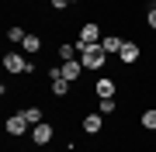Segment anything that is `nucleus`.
I'll return each instance as SVG.
<instances>
[{
	"label": "nucleus",
	"instance_id": "6ab92c4d",
	"mask_svg": "<svg viewBox=\"0 0 156 152\" xmlns=\"http://www.w3.org/2000/svg\"><path fill=\"white\" fill-rule=\"evenodd\" d=\"M52 7H56V11H62V7H69V0H49Z\"/></svg>",
	"mask_w": 156,
	"mask_h": 152
},
{
	"label": "nucleus",
	"instance_id": "6e6552de",
	"mask_svg": "<svg viewBox=\"0 0 156 152\" xmlns=\"http://www.w3.org/2000/svg\"><path fill=\"white\" fill-rule=\"evenodd\" d=\"M122 45H125V38H118V35H104V38H101V49H104L108 56H118Z\"/></svg>",
	"mask_w": 156,
	"mask_h": 152
},
{
	"label": "nucleus",
	"instance_id": "dca6fc26",
	"mask_svg": "<svg viewBox=\"0 0 156 152\" xmlns=\"http://www.w3.org/2000/svg\"><path fill=\"white\" fill-rule=\"evenodd\" d=\"M49 86H52V93H56V97H66V93H69V79H62V76H59V79H52Z\"/></svg>",
	"mask_w": 156,
	"mask_h": 152
},
{
	"label": "nucleus",
	"instance_id": "1a4fd4ad",
	"mask_svg": "<svg viewBox=\"0 0 156 152\" xmlns=\"http://www.w3.org/2000/svg\"><path fill=\"white\" fill-rule=\"evenodd\" d=\"M83 131H87V135L104 131V114H87V118H83Z\"/></svg>",
	"mask_w": 156,
	"mask_h": 152
},
{
	"label": "nucleus",
	"instance_id": "f3484780",
	"mask_svg": "<svg viewBox=\"0 0 156 152\" xmlns=\"http://www.w3.org/2000/svg\"><path fill=\"white\" fill-rule=\"evenodd\" d=\"M115 107H118V100H115V97H104V100H101V114H111Z\"/></svg>",
	"mask_w": 156,
	"mask_h": 152
},
{
	"label": "nucleus",
	"instance_id": "9d476101",
	"mask_svg": "<svg viewBox=\"0 0 156 152\" xmlns=\"http://www.w3.org/2000/svg\"><path fill=\"white\" fill-rule=\"evenodd\" d=\"M97 97H101V100H104V97H115V79L111 76L97 79Z\"/></svg>",
	"mask_w": 156,
	"mask_h": 152
},
{
	"label": "nucleus",
	"instance_id": "7ed1b4c3",
	"mask_svg": "<svg viewBox=\"0 0 156 152\" xmlns=\"http://www.w3.org/2000/svg\"><path fill=\"white\" fill-rule=\"evenodd\" d=\"M101 38H104V35H101V28H97V21H87L83 28H80V38H76V49H83V45H97Z\"/></svg>",
	"mask_w": 156,
	"mask_h": 152
},
{
	"label": "nucleus",
	"instance_id": "9b49d317",
	"mask_svg": "<svg viewBox=\"0 0 156 152\" xmlns=\"http://www.w3.org/2000/svg\"><path fill=\"white\" fill-rule=\"evenodd\" d=\"M59 59H62V62H69V59H80V49H76V42H73V45H69V42H62V45H59Z\"/></svg>",
	"mask_w": 156,
	"mask_h": 152
},
{
	"label": "nucleus",
	"instance_id": "0eeeda50",
	"mask_svg": "<svg viewBox=\"0 0 156 152\" xmlns=\"http://www.w3.org/2000/svg\"><path fill=\"white\" fill-rule=\"evenodd\" d=\"M118 59H122L125 66H135V62H139V45H135V42H125L122 52H118Z\"/></svg>",
	"mask_w": 156,
	"mask_h": 152
},
{
	"label": "nucleus",
	"instance_id": "39448f33",
	"mask_svg": "<svg viewBox=\"0 0 156 152\" xmlns=\"http://www.w3.org/2000/svg\"><path fill=\"white\" fill-rule=\"evenodd\" d=\"M24 131H31L28 118H24L21 111H17V114H11V118H7V135H24Z\"/></svg>",
	"mask_w": 156,
	"mask_h": 152
},
{
	"label": "nucleus",
	"instance_id": "f8f14e48",
	"mask_svg": "<svg viewBox=\"0 0 156 152\" xmlns=\"http://www.w3.org/2000/svg\"><path fill=\"white\" fill-rule=\"evenodd\" d=\"M139 124H142L146 131H156V107H146L142 118H139Z\"/></svg>",
	"mask_w": 156,
	"mask_h": 152
},
{
	"label": "nucleus",
	"instance_id": "412c9836",
	"mask_svg": "<svg viewBox=\"0 0 156 152\" xmlns=\"http://www.w3.org/2000/svg\"><path fill=\"white\" fill-rule=\"evenodd\" d=\"M153 7H156V0H153Z\"/></svg>",
	"mask_w": 156,
	"mask_h": 152
},
{
	"label": "nucleus",
	"instance_id": "f257e3e1",
	"mask_svg": "<svg viewBox=\"0 0 156 152\" xmlns=\"http://www.w3.org/2000/svg\"><path fill=\"white\" fill-rule=\"evenodd\" d=\"M4 69L7 73H17V76H31L35 73V62H28L21 52H7L4 56Z\"/></svg>",
	"mask_w": 156,
	"mask_h": 152
},
{
	"label": "nucleus",
	"instance_id": "20e7f679",
	"mask_svg": "<svg viewBox=\"0 0 156 152\" xmlns=\"http://www.w3.org/2000/svg\"><path fill=\"white\" fill-rule=\"evenodd\" d=\"M28 135H31V142H35V145H49V142H52V135H56V128H52L49 121H42V124H35Z\"/></svg>",
	"mask_w": 156,
	"mask_h": 152
},
{
	"label": "nucleus",
	"instance_id": "4468645a",
	"mask_svg": "<svg viewBox=\"0 0 156 152\" xmlns=\"http://www.w3.org/2000/svg\"><path fill=\"white\" fill-rule=\"evenodd\" d=\"M24 38H28V31H24L21 24H11V28H7V42H17V45H21Z\"/></svg>",
	"mask_w": 156,
	"mask_h": 152
},
{
	"label": "nucleus",
	"instance_id": "423d86ee",
	"mask_svg": "<svg viewBox=\"0 0 156 152\" xmlns=\"http://www.w3.org/2000/svg\"><path fill=\"white\" fill-rule=\"evenodd\" d=\"M80 76H83V62H80V59L62 62V79H69V83H73V79H80Z\"/></svg>",
	"mask_w": 156,
	"mask_h": 152
},
{
	"label": "nucleus",
	"instance_id": "ddd939ff",
	"mask_svg": "<svg viewBox=\"0 0 156 152\" xmlns=\"http://www.w3.org/2000/svg\"><path fill=\"white\" fill-rule=\"evenodd\" d=\"M21 49L28 52V56H38V49H42V38H38V35H28V38L21 42Z\"/></svg>",
	"mask_w": 156,
	"mask_h": 152
},
{
	"label": "nucleus",
	"instance_id": "2eb2a0df",
	"mask_svg": "<svg viewBox=\"0 0 156 152\" xmlns=\"http://www.w3.org/2000/svg\"><path fill=\"white\" fill-rule=\"evenodd\" d=\"M21 114L28 118V124H31V128H35V124H42V121H45V118H42V107H24Z\"/></svg>",
	"mask_w": 156,
	"mask_h": 152
},
{
	"label": "nucleus",
	"instance_id": "a211bd4d",
	"mask_svg": "<svg viewBox=\"0 0 156 152\" xmlns=\"http://www.w3.org/2000/svg\"><path fill=\"white\" fill-rule=\"evenodd\" d=\"M146 24H149V28H156V7H149V11H146Z\"/></svg>",
	"mask_w": 156,
	"mask_h": 152
},
{
	"label": "nucleus",
	"instance_id": "f03ea898",
	"mask_svg": "<svg viewBox=\"0 0 156 152\" xmlns=\"http://www.w3.org/2000/svg\"><path fill=\"white\" fill-rule=\"evenodd\" d=\"M104 59H108V52L101 49V42H97V45H83V49H80V62H83V69H101Z\"/></svg>",
	"mask_w": 156,
	"mask_h": 152
},
{
	"label": "nucleus",
	"instance_id": "aec40b11",
	"mask_svg": "<svg viewBox=\"0 0 156 152\" xmlns=\"http://www.w3.org/2000/svg\"><path fill=\"white\" fill-rule=\"evenodd\" d=\"M69 4H80V0H69Z\"/></svg>",
	"mask_w": 156,
	"mask_h": 152
}]
</instances>
